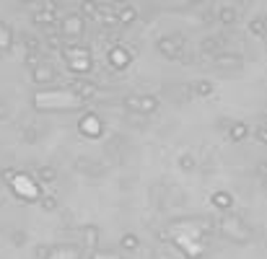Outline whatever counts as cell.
Returning a JSON list of instances; mask_svg holds the SVG:
<instances>
[{
    "label": "cell",
    "instance_id": "6da1fadb",
    "mask_svg": "<svg viewBox=\"0 0 267 259\" xmlns=\"http://www.w3.org/2000/svg\"><path fill=\"white\" fill-rule=\"evenodd\" d=\"M156 49L169 60H184V39L179 36H161L156 42Z\"/></svg>",
    "mask_w": 267,
    "mask_h": 259
},
{
    "label": "cell",
    "instance_id": "7a4b0ae2",
    "mask_svg": "<svg viewBox=\"0 0 267 259\" xmlns=\"http://www.w3.org/2000/svg\"><path fill=\"white\" fill-rule=\"evenodd\" d=\"M213 94V83L210 81H195L184 86V96L187 98H208Z\"/></svg>",
    "mask_w": 267,
    "mask_h": 259
},
{
    "label": "cell",
    "instance_id": "3957f363",
    "mask_svg": "<svg viewBox=\"0 0 267 259\" xmlns=\"http://www.w3.org/2000/svg\"><path fill=\"white\" fill-rule=\"evenodd\" d=\"M81 132L86 135V138H99V135L104 132L101 119H99L96 114H86V117L81 119Z\"/></svg>",
    "mask_w": 267,
    "mask_h": 259
},
{
    "label": "cell",
    "instance_id": "277c9868",
    "mask_svg": "<svg viewBox=\"0 0 267 259\" xmlns=\"http://www.w3.org/2000/svg\"><path fill=\"white\" fill-rule=\"evenodd\" d=\"M60 26H63V34H67V36H78V34L83 32V16H65Z\"/></svg>",
    "mask_w": 267,
    "mask_h": 259
},
{
    "label": "cell",
    "instance_id": "5b68a950",
    "mask_svg": "<svg viewBox=\"0 0 267 259\" xmlns=\"http://www.w3.org/2000/svg\"><path fill=\"white\" fill-rule=\"evenodd\" d=\"M197 49H200V55L216 57L220 52V39L218 36H205V39H200V44H197Z\"/></svg>",
    "mask_w": 267,
    "mask_h": 259
},
{
    "label": "cell",
    "instance_id": "8992f818",
    "mask_svg": "<svg viewBox=\"0 0 267 259\" xmlns=\"http://www.w3.org/2000/svg\"><path fill=\"white\" fill-rule=\"evenodd\" d=\"M158 109V98L153 94H138V114H153Z\"/></svg>",
    "mask_w": 267,
    "mask_h": 259
},
{
    "label": "cell",
    "instance_id": "52a82bcc",
    "mask_svg": "<svg viewBox=\"0 0 267 259\" xmlns=\"http://www.w3.org/2000/svg\"><path fill=\"white\" fill-rule=\"evenodd\" d=\"M109 63H112L114 67H119V70H125V67L130 65V52H127L125 47H114V49L109 52Z\"/></svg>",
    "mask_w": 267,
    "mask_h": 259
},
{
    "label": "cell",
    "instance_id": "ba28073f",
    "mask_svg": "<svg viewBox=\"0 0 267 259\" xmlns=\"http://www.w3.org/2000/svg\"><path fill=\"white\" fill-rule=\"evenodd\" d=\"M135 18H138V11L135 8H130V5H117V24L119 26H130V24H135Z\"/></svg>",
    "mask_w": 267,
    "mask_h": 259
},
{
    "label": "cell",
    "instance_id": "9c48e42d",
    "mask_svg": "<svg viewBox=\"0 0 267 259\" xmlns=\"http://www.w3.org/2000/svg\"><path fill=\"white\" fill-rule=\"evenodd\" d=\"M216 18H218L223 26H234V24H236V18H239V16H236V8H234V5H218Z\"/></svg>",
    "mask_w": 267,
    "mask_h": 259
},
{
    "label": "cell",
    "instance_id": "30bf717a",
    "mask_svg": "<svg viewBox=\"0 0 267 259\" xmlns=\"http://www.w3.org/2000/svg\"><path fill=\"white\" fill-rule=\"evenodd\" d=\"M57 21V13L52 5H47V8H42V11H36L34 13V24H39V26H52Z\"/></svg>",
    "mask_w": 267,
    "mask_h": 259
},
{
    "label": "cell",
    "instance_id": "8fae6325",
    "mask_svg": "<svg viewBox=\"0 0 267 259\" xmlns=\"http://www.w3.org/2000/svg\"><path fill=\"white\" fill-rule=\"evenodd\" d=\"M96 86L94 83H86V81H75L73 83V94L78 96V98H94L96 96Z\"/></svg>",
    "mask_w": 267,
    "mask_h": 259
},
{
    "label": "cell",
    "instance_id": "7c38bea8",
    "mask_svg": "<svg viewBox=\"0 0 267 259\" xmlns=\"http://www.w3.org/2000/svg\"><path fill=\"white\" fill-rule=\"evenodd\" d=\"M249 132L251 130L244 125V122H234L231 127H228V138H231L234 143H241V140H247L249 138Z\"/></svg>",
    "mask_w": 267,
    "mask_h": 259
},
{
    "label": "cell",
    "instance_id": "4fadbf2b",
    "mask_svg": "<svg viewBox=\"0 0 267 259\" xmlns=\"http://www.w3.org/2000/svg\"><path fill=\"white\" fill-rule=\"evenodd\" d=\"M216 63H218L220 67H239V65H241V57L234 55V52H218V55H216Z\"/></svg>",
    "mask_w": 267,
    "mask_h": 259
},
{
    "label": "cell",
    "instance_id": "5bb4252c",
    "mask_svg": "<svg viewBox=\"0 0 267 259\" xmlns=\"http://www.w3.org/2000/svg\"><path fill=\"white\" fill-rule=\"evenodd\" d=\"M32 78L36 83H50V81H55V70H52L50 65H39V67H34Z\"/></svg>",
    "mask_w": 267,
    "mask_h": 259
},
{
    "label": "cell",
    "instance_id": "9a60e30c",
    "mask_svg": "<svg viewBox=\"0 0 267 259\" xmlns=\"http://www.w3.org/2000/svg\"><path fill=\"white\" fill-rule=\"evenodd\" d=\"M81 16L96 21V16H99V3H96V0H83V3H81Z\"/></svg>",
    "mask_w": 267,
    "mask_h": 259
},
{
    "label": "cell",
    "instance_id": "2e32d148",
    "mask_svg": "<svg viewBox=\"0 0 267 259\" xmlns=\"http://www.w3.org/2000/svg\"><path fill=\"white\" fill-rule=\"evenodd\" d=\"M138 236H135V233H125V236H122V241H119V246L122 249H125V251H135V249H138Z\"/></svg>",
    "mask_w": 267,
    "mask_h": 259
},
{
    "label": "cell",
    "instance_id": "e0dca14e",
    "mask_svg": "<svg viewBox=\"0 0 267 259\" xmlns=\"http://www.w3.org/2000/svg\"><path fill=\"white\" fill-rule=\"evenodd\" d=\"M213 202H216V208L228 210V208H231V194H228V192H216V194H213Z\"/></svg>",
    "mask_w": 267,
    "mask_h": 259
},
{
    "label": "cell",
    "instance_id": "ac0fdd59",
    "mask_svg": "<svg viewBox=\"0 0 267 259\" xmlns=\"http://www.w3.org/2000/svg\"><path fill=\"white\" fill-rule=\"evenodd\" d=\"M249 32L254 34V36H265V34H267L265 21H262V18H251V21H249Z\"/></svg>",
    "mask_w": 267,
    "mask_h": 259
},
{
    "label": "cell",
    "instance_id": "d6986e66",
    "mask_svg": "<svg viewBox=\"0 0 267 259\" xmlns=\"http://www.w3.org/2000/svg\"><path fill=\"white\" fill-rule=\"evenodd\" d=\"M36 177H39L42 181H55V177H57V171L52 169V166H42L39 171H36Z\"/></svg>",
    "mask_w": 267,
    "mask_h": 259
},
{
    "label": "cell",
    "instance_id": "ffe728a7",
    "mask_svg": "<svg viewBox=\"0 0 267 259\" xmlns=\"http://www.w3.org/2000/svg\"><path fill=\"white\" fill-rule=\"evenodd\" d=\"M179 169L192 171V169H195V156H192V153H182V158H179Z\"/></svg>",
    "mask_w": 267,
    "mask_h": 259
},
{
    "label": "cell",
    "instance_id": "44dd1931",
    "mask_svg": "<svg viewBox=\"0 0 267 259\" xmlns=\"http://www.w3.org/2000/svg\"><path fill=\"white\" fill-rule=\"evenodd\" d=\"M254 138H257L259 143H267V125H259V127H254Z\"/></svg>",
    "mask_w": 267,
    "mask_h": 259
},
{
    "label": "cell",
    "instance_id": "7402d4cb",
    "mask_svg": "<svg viewBox=\"0 0 267 259\" xmlns=\"http://www.w3.org/2000/svg\"><path fill=\"white\" fill-rule=\"evenodd\" d=\"M42 208H44V210H55V208H57V200H55V197H44V200H42Z\"/></svg>",
    "mask_w": 267,
    "mask_h": 259
},
{
    "label": "cell",
    "instance_id": "603a6c76",
    "mask_svg": "<svg viewBox=\"0 0 267 259\" xmlns=\"http://www.w3.org/2000/svg\"><path fill=\"white\" fill-rule=\"evenodd\" d=\"M184 3H189V5H197V3H202V0H184Z\"/></svg>",
    "mask_w": 267,
    "mask_h": 259
},
{
    "label": "cell",
    "instance_id": "cb8c5ba5",
    "mask_svg": "<svg viewBox=\"0 0 267 259\" xmlns=\"http://www.w3.org/2000/svg\"><path fill=\"white\" fill-rule=\"evenodd\" d=\"M119 3H122V5H125V3H130V0H117V5H119Z\"/></svg>",
    "mask_w": 267,
    "mask_h": 259
},
{
    "label": "cell",
    "instance_id": "d4e9b609",
    "mask_svg": "<svg viewBox=\"0 0 267 259\" xmlns=\"http://www.w3.org/2000/svg\"><path fill=\"white\" fill-rule=\"evenodd\" d=\"M0 119H3V106H0Z\"/></svg>",
    "mask_w": 267,
    "mask_h": 259
},
{
    "label": "cell",
    "instance_id": "484cf974",
    "mask_svg": "<svg viewBox=\"0 0 267 259\" xmlns=\"http://www.w3.org/2000/svg\"><path fill=\"white\" fill-rule=\"evenodd\" d=\"M21 3H34V0H21Z\"/></svg>",
    "mask_w": 267,
    "mask_h": 259
}]
</instances>
